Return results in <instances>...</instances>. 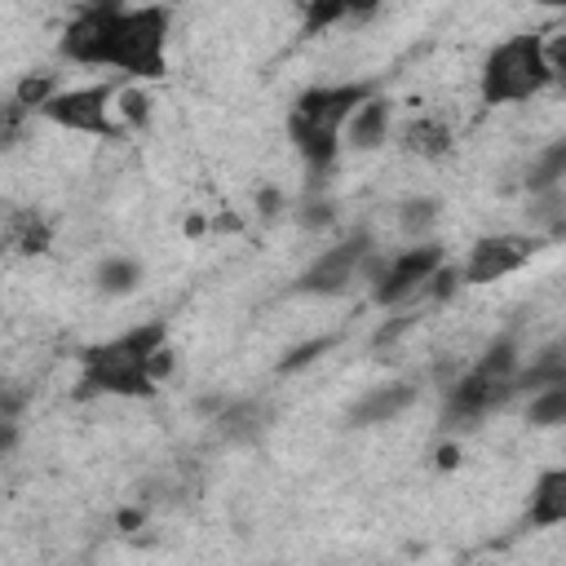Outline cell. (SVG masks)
Instances as JSON below:
<instances>
[{
	"label": "cell",
	"mask_w": 566,
	"mask_h": 566,
	"mask_svg": "<svg viewBox=\"0 0 566 566\" xmlns=\"http://www.w3.org/2000/svg\"><path fill=\"white\" fill-rule=\"evenodd\" d=\"M168 31H172L168 4L97 9L84 0L57 40V53L80 66H115L133 80H164L168 75Z\"/></svg>",
	"instance_id": "cell-1"
},
{
	"label": "cell",
	"mask_w": 566,
	"mask_h": 566,
	"mask_svg": "<svg viewBox=\"0 0 566 566\" xmlns=\"http://www.w3.org/2000/svg\"><path fill=\"white\" fill-rule=\"evenodd\" d=\"M164 340H168V323L150 318V323H137V327L119 332L115 340L80 349L75 398H150L159 385L150 380L146 358Z\"/></svg>",
	"instance_id": "cell-2"
},
{
	"label": "cell",
	"mask_w": 566,
	"mask_h": 566,
	"mask_svg": "<svg viewBox=\"0 0 566 566\" xmlns=\"http://www.w3.org/2000/svg\"><path fill=\"white\" fill-rule=\"evenodd\" d=\"M553 80L548 62H544V35L539 31H522L509 35L504 44H495L478 71V93L486 106H509V102H531L535 93H544Z\"/></svg>",
	"instance_id": "cell-3"
},
{
	"label": "cell",
	"mask_w": 566,
	"mask_h": 566,
	"mask_svg": "<svg viewBox=\"0 0 566 566\" xmlns=\"http://www.w3.org/2000/svg\"><path fill=\"white\" fill-rule=\"evenodd\" d=\"M115 84H80V88H57L35 115L66 128V133H88V137H106V142H124L128 133L119 128L115 111H111Z\"/></svg>",
	"instance_id": "cell-4"
},
{
	"label": "cell",
	"mask_w": 566,
	"mask_h": 566,
	"mask_svg": "<svg viewBox=\"0 0 566 566\" xmlns=\"http://www.w3.org/2000/svg\"><path fill=\"white\" fill-rule=\"evenodd\" d=\"M442 261H447V248H442L438 239H416V243L402 248V252H385V261H380V270H376V279H371V301L385 305V310L416 301L420 287H424V279H429Z\"/></svg>",
	"instance_id": "cell-5"
},
{
	"label": "cell",
	"mask_w": 566,
	"mask_h": 566,
	"mask_svg": "<svg viewBox=\"0 0 566 566\" xmlns=\"http://www.w3.org/2000/svg\"><path fill=\"white\" fill-rule=\"evenodd\" d=\"M371 248H376L371 234H367V230H354L349 239L323 248V252L292 279V292H301V296H340V292L358 279V265H363V256H367Z\"/></svg>",
	"instance_id": "cell-6"
},
{
	"label": "cell",
	"mask_w": 566,
	"mask_h": 566,
	"mask_svg": "<svg viewBox=\"0 0 566 566\" xmlns=\"http://www.w3.org/2000/svg\"><path fill=\"white\" fill-rule=\"evenodd\" d=\"M539 248H544V234H482L469 248V256L460 265V279H464V287L495 283V279L522 270Z\"/></svg>",
	"instance_id": "cell-7"
},
{
	"label": "cell",
	"mask_w": 566,
	"mask_h": 566,
	"mask_svg": "<svg viewBox=\"0 0 566 566\" xmlns=\"http://www.w3.org/2000/svg\"><path fill=\"white\" fill-rule=\"evenodd\" d=\"M376 93V84L371 80H345V84H310L296 102H292V119H301V124H314V128H327V133H336L340 137V124L349 119V111L363 102V97H371Z\"/></svg>",
	"instance_id": "cell-8"
},
{
	"label": "cell",
	"mask_w": 566,
	"mask_h": 566,
	"mask_svg": "<svg viewBox=\"0 0 566 566\" xmlns=\"http://www.w3.org/2000/svg\"><path fill=\"white\" fill-rule=\"evenodd\" d=\"M389 124H394V102L376 88V93L363 97V102L349 111V119L340 124V146H349V150H358V155L380 150V146L389 142Z\"/></svg>",
	"instance_id": "cell-9"
},
{
	"label": "cell",
	"mask_w": 566,
	"mask_h": 566,
	"mask_svg": "<svg viewBox=\"0 0 566 566\" xmlns=\"http://www.w3.org/2000/svg\"><path fill=\"white\" fill-rule=\"evenodd\" d=\"M416 398H420V385H416V380H389V385H376V389H367V394L349 407V424H354V429L389 424V420H398L407 407H416Z\"/></svg>",
	"instance_id": "cell-10"
},
{
	"label": "cell",
	"mask_w": 566,
	"mask_h": 566,
	"mask_svg": "<svg viewBox=\"0 0 566 566\" xmlns=\"http://www.w3.org/2000/svg\"><path fill=\"white\" fill-rule=\"evenodd\" d=\"M526 522L548 531L566 522V469H544L531 486V504H526Z\"/></svg>",
	"instance_id": "cell-11"
},
{
	"label": "cell",
	"mask_w": 566,
	"mask_h": 566,
	"mask_svg": "<svg viewBox=\"0 0 566 566\" xmlns=\"http://www.w3.org/2000/svg\"><path fill=\"white\" fill-rule=\"evenodd\" d=\"M398 146H402L407 155H416V159H442V155L455 146V133H451V124L438 119V115H416V119L402 124Z\"/></svg>",
	"instance_id": "cell-12"
},
{
	"label": "cell",
	"mask_w": 566,
	"mask_h": 566,
	"mask_svg": "<svg viewBox=\"0 0 566 566\" xmlns=\"http://www.w3.org/2000/svg\"><path fill=\"white\" fill-rule=\"evenodd\" d=\"M287 137H292L296 155L305 159V168H310L314 177H323V172L336 164V155H340V137H336V133L314 128V124H301V119H292V115H287Z\"/></svg>",
	"instance_id": "cell-13"
},
{
	"label": "cell",
	"mask_w": 566,
	"mask_h": 566,
	"mask_svg": "<svg viewBox=\"0 0 566 566\" xmlns=\"http://www.w3.org/2000/svg\"><path fill=\"white\" fill-rule=\"evenodd\" d=\"M544 385H566V345L562 340L544 345L531 358V367H517L513 371V394H535Z\"/></svg>",
	"instance_id": "cell-14"
},
{
	"label": "cell",
	"mask_w": 566,
	"mask_h": 566,
	"mask_svg": "<svg viewBox=\"0 0 566 566\" xmlns=\"http://www.w3.org/2000/svg\"><path fill=\"white\" fill-rule=\"evenodd\" d=\"M111 111H115V119H119L124 133H142L155 119V97H150L146 84H124V88H115Z\"/></svg>",
	"instance_id": "cell-15"
},
{
	"label": "cell",
	"mask_w": 566,
	"mask_h": 566,
	"mask_svg": "<svg viewBox=\"0 0 566 566\" xmlns=\"http://www.w3.org/2000/svg\"><path fill=\"white\" fill-rule=\"evenodd\" d=\"M142 261L137 256H124V252H111L106 261H97V270H93V283H97V292L102 296H128L137 283H142Z\"/></svg>",
	"instance_id": "cell-16"
},
{
	"label": "cell",
	"mask_w": 566,
	"mask_h": 566,
	"mask_svg": "<svg viewBox=\"0 0 566 566\" xmlns=\"http://www.w3.org/2000/svg\"><path fill=\"white\" fill-rule=\"evenodd\" d=\"M438 217H442V199L438 195H411V199H402L394 208V221H398V230L407 239H424L438 226Z\"/></svg>",
	"instance_id": "cell-17"
},
{
	"label": "cell",
	"mask_w": 566,
	"mask_h": 566,
	"mask_svg": "<svg viewBox=\"0 0 566 566\" xmlns=\"http://www.w3.org/2000/svg\"><path fill=\"white\" fill-rule=\"evenodd\" d=\"M566 177V142H548L539 155H531L526 164V195H539V190H553L562 186Z\"/></svg>",
	"instance_id": "cell-18"
},
{
	"label": "cell",
	"mask_w": 566,
	"mask_h": 566,
	"mask_svg": "<svg viewBox=\"0 0 566 566\" xmlns=\"http://www.w3.org/2000/svg\"><path fill=\"white\" fill-rule=\"evenodd\" d=\"M566 420V385H544L526 394V424L531 429H553Z\"/></svg>",
	"instance_id": "cell-19"
},
{
	"label": "cell",
	"mask_w": 566,
	"mask_h": 566,
	"mask_svg": "<svg viewBox=\"0 0 566 566\" xmlns=\"http://www.w3.org/2000/svg\"><path fill=\"white\" fill-rule=\"evenodd\" d=\"M531 226H539L544 230V239H557L562 230H566V190L562 186H553V190H539V195H531Z\"/></svg>",
	"instance_id": "cell-20"
},
{
	"label": "cell",
	"mask_w": 566,
	"mask_h": 566,
	"mask_svg": "<svg viewBox=\"0 0 566 566\" xmlns=\"http://www.w3.org/2000/svg\"><path fill=\"white\" fill-rule=\"evenodd\" d=\"M482 376H495V380H513V371L522 367V349H517V340L513 336H495L486 349H482V358L473 363Z\"/></svg>",
	"instance_id": "cell-21"
},
{
	"label": "cell",
	"mask_w": 566,
	"mask_h": 566,
	"mask_svg": "<svg viewBox=\"0 0 566 566\" xmlns=\"http://www.w3.org/2000/svg\"><path fill=\"white\" fill-rule=\"evenodd\" d=\"M53 93H57V75H53V71H31V75H22V80H18L13 102H18V106H27V111L35 115Z\"/></svg>",
	"instance_id": "cell-22"
},
{
	"label": "cell",
	"mask_w": 566,
	"mask_h": 566,
	"mask_svg": "<svg viewBox=\"0 0 566 566\" xmlns=\"http://www.w3.org/2000/svg\"><path fill=\"white\" fill-rule=\"evenodd\" d=\"M464 287V279H460V265H451V261H442L429 279H424V287H420V296L429 301V305H447L455 292Z\"/></svg>",
	"instance_id": "cell-23"
},
{
	"label": "cell",
	"mask_w": 566,
	"mask_h": 566,
	"mask_svg": "<svg viewBox=\"0 0 566 566\" xmlns=\"http://www.w3.org/2000/svg\"><path fill=\"white\" fill-rule=\"evenodd\" d=\"M336 345V336H310V340H301V345H292L283 358H279V376H292V371H301V367H310V363H318L327 349Z\"/></svg>",
	"instance_id": "cell-24"
},
{
	"label": "cell",
	"mask_w": 566,
	"mask_h": 566,
	"mask_svg": "<svg viewBox=\"0 0 566 566\" xmlns=\"http://www.w3.org/2000/svg\"><path fill=\"white\" fill-rule=\"evenodd\" d=\"M332 221H336V203H332L327 195H314V190H310V195L301 199V208H296V226H301V230H327Z\"/></svg>",
	"instance_id": "cell-25"
},
{
	"label": "cell",
	"mask_w": 566,
	"mask_h": 566,
	"mask_svg": "<svg viewBox=\"0 0 566 566\" xmlns=\"http://www.w3.org/2000/svg\"><path fill=\"white\" fill-rule=\"evenodd\" d=\"M420 323V310H407V314H394V318H385L376 332H371V349H385V345H398L411 327Z\"/></svg>",
	"instance_id": "cell-26"
},
{
	"label": "cell",
	"mask_w": 566,
	"mask_h": 566,
	"mask_svg": "<svg viewBox=\"0 0 566 566\" xmlns=\"http://www.w3.org/2000/svg\"><path fill=\"white\" fill-rule=\"evenodd\" d=\"M49 239H53V230H49L44 221L27 217L22 230H18V239H13V248H18L22 256H40V252H49Z\"/></svg>",
	"instance_id": "cell-27"
},
{
	"label": "cell",
	"mask_w": 566,
	"mask_h": 566,
	"mask_svg": "<svg viewBox=\"0 0 566 566\" xmlns=\"http://www.w3.org/2000/svg\"><path fill=\"white\" fill-rule=\"evenodd\" d=\"M27 119H31V111L27 106H18L13 97L0 106V150H9V146H18V137H22V128H27Z\"/></svg>",
	"instance_id": "cell-28"
},
{
	"label": "cell",
	"mask_w": 566,
	"mask_h": 566,
	"mask_svg": "<svg viewBox=\"0 0 566 566\" xmlns=\"http://www.w3.org/2000/svg\"><path fill=\"white\" fill-rule=\"evenodd\" d=\"M279 212H283V190H279V186H261V190H256V217L274 221Z\"/></svg>",
	"instance_id": "cell-29"
},
{
	"label": "cell",
	"mask_w": 566,
	"mask_h": 566,
	"mask_svg": "<svg viewBox=\"0 0 566 566\" xmlns=\"http://www.w3.org/2000/svg\"><path fill=\"white\" fill-rule=\"evenodd\" d=\"M22 407H27V394H18L13 385H0V416H22Z\"/></svg>",
	"instance_id": "cell-30"
},
{
	"label": "cell",
	"mask_w": 566,
	"mask_h": 566,
	"mask_svg": "<svg viewBox=\"0 0 566 566\" xmlns=\"http://www.w3.org/2000/svg\"><path fill=\"white\" fill-rule=\"evenodd\" d=\"M22 442V424L13 416H0V455H9Z\"/></svg>",
	"instance_id": "cell-31"
},
{
	"label": "cell",
	"mask_w": 566,
	"mask_h": 566,
	"mask_svg": "<svg viewBox=\"0 0 566 566\" xmlns=\"http://www.w3.org/2000/svg\"><path fill=\"white\" fill-rule=\"evenodd\" d=\"M460 460H464V455H460V442H442V447H438V469L451 473V469H460Z\"/></svg>",
	"instance_id": "cell-32"
},
{
	"label": "cell",
	"mask_w": 566,
	"mask_h": 566,
	"mask_svg": "<svg viewBox=\"0 0 566 566\" xmlns=\"http://www.w3.org/2000/svg\"><path fill=\"white\" fill-rule=\"evenodd\" d=\"M380 9V0H345V18H371Z\"/></svg>",
	"instance_id": "cell-33"
},
{
	"label": "cell",
	"mask_w": 566,
	"mask_h": 566,
	"mask_svg": "<svg viewBox=\"0 0 566 566\" xmlns=\"http://www.w3.org/2000/svg\"><path fill=\"white\" fill-rule=\"evenodd\" d=\"M119 526H124V531L142 526V513H137V509H124V513H119Z\"/></svg>",
	"instance_id": "cell-34"
},
{
	"label": "cell",
	"mask_w": 566,
	"mask_h": 566,
	"mask_svg": "<svg viewBox=\"0 0 566 566\" xmlns=\"http://www.w3.org/2000/svg\"><path fill=\"white\" fill-rule=\"evenodd\" d=\"M539 4H548V9H562V4H566V0H539Z\"/></svg>",
	"instance_id": "cell-35"
},
{
	"label": "cell",
	"mask_w": 566,
	"mask_h": 566,
	"mask_svg": "<svg viewBox=\"0 0 566 566\" xmlns=\"http://www.w3.org/2000/svg\"><path fill=\"white\" fill-rule=\"evenodd\" d=\"M292 4H296V9H301V4H305V0H292Z\"/></svg>",
	"instance_id": "cell-36"
}]
</instances>
